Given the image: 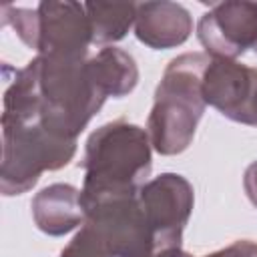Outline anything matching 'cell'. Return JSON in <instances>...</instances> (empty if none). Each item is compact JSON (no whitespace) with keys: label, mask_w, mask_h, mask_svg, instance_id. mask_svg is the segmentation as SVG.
Listing matches in <instances>:
<instances>
[{"label":"cell","mask_w":257,"mask_h":257,"mask_svg":"<svg viewBox=\"0 0 257 257\" xmlns=\"http://www.w3.org/2000/svg\"><path fill=\"white\" fill-rule=\"evenodd\" d=\"M203 257H257V241L239 239V241H233L231 245H227L219 251H213L209 255H203Z\"/></svg>","instance_id":"cell-15"},{"label":"cell","mask_w":257,"mask_h":257,"mask_svg":"<svg viewBox=\"0 0 257 257\" xmlns=\"http://www.w3.org/2000/svg\"><path fill=\"white\" fill-rule=\"evenodd\" d=\"M58 257H114L104 241L86 225L80 227V231L72 237V241L60 251Z\"/></svg>","instance_id":"cell-14"},{"label":"cell","mask_w":257,"mask_h":257,"mask_svg":"<svg viewBox=\"0 0 257 257\" xmlns=\"http://www.w3.org/2000/svg\"><path fill=\"white\" fill-rule=\"evenodd\" d=\"M86 221L114 257H157L153 231L139 203V193L104 197L82 205Z\"/></svg>","instance_id":"cell-5"},{"label":"cell","mask_w":257,"mask_h":257,"mask_svg":"<svg viewBox=\"0 0 257 257\" xmlns=\"http://www.w3.org/2000/svg\"><path fill=\"white\" fill-rule=\"evenodd\" d=\"M36 46L40 56L84 58L92 44V30L80 2L44 0L36 6Z\"/></svg>","instance_id":"cell-9"},{"label":"cell","mask_w":257,"mask_h":257,"mask_svg":"<svg viewBox=\"0 0 257 257\" xmlns=\"http://www.w3.org/2000/svg\"><path fill=\"white\" fill-rule=\"evenodd\" d=\"M80 167L84 171L82 205L139 193L153 169V145L147 128L124 118L98 126L86 139Z\"/></svg>","instance_id":"cell-1"},{"label":"cell","mask_w":257,"mask_h":257,"mask_svg":"<svg viewBox=\"0 0 257 257\" xmlns=\"http://www.w3.org/2000/svg\"><path fill=\"white\" fill-rule=\"evenodd\" d=\"M209 60L205 52H185L167 64L147 118V133L159 155L173 157L191 147L207 106L201 88Z\"/></svg>","instance_id":"cell-2"},{"label":"cell","mask_w":257,"mask_h":257,"mask_svg":"<svg viewBox=\"0 0 257 257\" xmlns=\"http://www.w3.org/2000/svg\"><path fill=\"white\" fill-rule=\"evenodd\" d=\"M243 189L247 199L251 201V205L257 209V161H253L243 175Z\"/></svg>","instance_id":"cell-16"},{"label":"cell","mask_w":257,"mask_h":257,"mask_svg":"<svg viewBox=\"0 0 257 257\" xmlns=\"http://www.w3.org/2000/svg\"><path fill=\"white\" fill-rule=\"evenodd\" d=\"M193 32L191 12L177 2L137 4L135 36L153 50H169L185 44Z\"/></svg>","instance_id":"cell-10"},{"label":"cell","mask_w":257,"mask_h":257,"mask_svg":"<svg viewBox=\"0 0 257 257\" xmlns=\"http://www.w3.org/2000/svg\"><path fill=\"white\" fill-rule=\"evenodd\" d=\"M88 58L38 54L30 60L38 86L40 122L54 137L76 141L106 100Z\"/></svg>","instance_id":"cell-3"},{"label":"cell","mask_w":257,"mask_h":257,"mask_svg":"<svg viewBox=\"0 0 257 257\" xmlns=\"http://www.w3.org/2000/svg\"><path fill=\"white\" fill-rule=\"evenodd\" d=\"M84 10L92 30V44L110 46L135 28V2H84Z\"/></svg>","instance_id":"cell-13"},{"label":"cell","mask_w":257,"mask_h":257,"mask_svg":"<svg viewBox=\"0 0 257 257\" xmlns=\"http://www.w3.org/2000/svg\"><path fill=\"white\" fill-rule=\"evenodd\" d=\"M197 38L209 58L237 60L257 46V4L247 0L213 4L197 24Z\"/></svg>","instance_id":"cell-7"},{"label":"cell","mask_w":257,"mask_h":257,"mask_svg":"<svg viewBox=\"0 0 257 257\" xmlns=\"http://www.w3.org/2000/svg\"><path fill=\"white\" fill-rule=\"evenodd\" d=\"M139 203L153 231L157 255L181 249L183 231L195 205L193 185L179 173H161L141 187Z\"/></svg>","instance_id":"cell-6"},{"label":"cell","mask_w":257,"mask_h":257,"mask_svg":"<svg viewBox=\"0 0 257 257\" xmlns=\"http://www.w3.org/2000/svg\"><path fill=\"white\" fill-rule=\"evenodd\" d=\"M90 70L102 88V92L112 98L128 96L139 84V66L133 54L116 46H104L94 56L88 58Z\"/></svg>","instance_id":"cell-12"},{"label":"cell","mask_w":257,"mask_h":257,"mask_svg":"<svg viewBox=\"0 0 257 257\" xmlns=\"http://www.w3.org/2000/svg\"><path fill=\"white\" fill-rule=\"evenodd\" d=\"M0 122V191L4 197L28 193L42 173L66 167L76 155V141L54 137L42 126L40 118L20 120L2 114Z\"/></svg>","instance_id":"cell-4"},{"label":"cell","mask_w":257,"mask_h":257,"mask_svg":"<svg viewBox=\"0 0 257 257\" xmlns=\"http://www.w3.org/2000/svg\"><path fill=\"white\" fill-rule=\"evenodd\" d=\"M157 257H193V255L187 253V251H183V249H173V251H165V253H161Z\"/></svg>","instance_id":"cell-17"},{"label":"cell","mask_w":257,"mask_h":257,"mask_svg":"<svg viewBox=\"0 0 257 257\" xmlns=\"http://www.w3.org/2000/svg\"><path fill=\"white\" fill-rule=\"evenodd\" d=\"M203 98L225 118L257 126V68L211 58L203 74Z\"/></svg>","instance_id":"cell-8"},{"label":"cell","mask_w":257,"mask_h":257,"mask_svg":"<svg viewBox=\"0 0 257 257\" xmlns=\"http://www.w3.org/2000/svg\"><path fill=\"white\" fill-rule=\"evenodd\" d=\"M253 50H255V52H257V46H255V48H253Z\"/></svg>","instance_id":"cell-18"},{"label":"cell","mask_w":257,"mask_h":257,"mask_svg":"<svg viewBox=\"0 0 257 257\" xmlns=\"http://www.w3.org/2000/svg\"><path fill=\"white\" fill-rule=\"evenodd\" d=\"M30 209L36 227L50 237L68 235L86 221L80 191L68 183H52L40 189L32 197Z\"/></svg>","instance_id":"cell-11"}]
</instances>
